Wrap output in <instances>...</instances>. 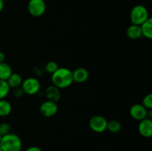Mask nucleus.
Masks as SVG:
<instances>
[{"instance_id":"f257e3e1","label":"nucleus","mask_w":152,"mask_h":151,"mask_svg":"<svg viewBox=\"0 0 152 151\" xmlns=\"http://www.w3.org/2000/svg\"><path fill=\"white\" fill-rule=\"evenodd\" d=\"M51 75L53 85L59 89L67 88L74 82L72 71L67 68H59Z\"/></svg>"},{"instance_id":"f03ea898","label":"nucleus","mask_w":152,"mask_h":151,"mask_svg":"<svg viewBox=\"0 0 152 151\" xmlns=\"http://www.w3.org/2000/svg\"><path fill=\"white\" fill-rule=\"evenodd\" d=\"M0 147L3 151H21L22 139L18 135L10 133L1 137Z\"/></svg>"},{"instance_id":"7ed1b4c3","label":"nucleus","mask_w":152,"mask_h":151,"mask_svg":"<svg viewBox=\"0 0 152 151\" xmlns=\"http://www.w3.org/2000/svg\"><path fill=\"white\" fill-rule=\"evenodd\" d=\"M149 18V14L146 7L141 4L135 5L131 10L130 19L132 25L140 26Z\"/></svg>"},{"instance_id":"20e7f679","label":"nucleus","mask_w":152,"mask_h":151,"mask_svg":"<svg viewBox=\"0 0 152 151\" xmlns=\"http://www.w3.org/2000/svg\"><path fill=\"white\" fill-rule=\"evenodd\" d=\"M21 87L23 90L24 93L33 96L39 93L41 89V84L37 78L29 77L22 81Z\"/></svg>"},{"instance_id":"39448f33","label":"nucleus","mask_w":152,"mask_h":151,"mask_svg":"<svg viewBox=\"0 0 152 151\" xmlns=\"http://www.w3.org/2000/svg\"><path fill=\"white\" fill-rule=\"evenodd\" d=\"M28 10L34 17H40L45 13V1L44 0H30L28 4Z\"/></svg>"},{"instance_id":"423d86ee","label":"nucleus","mask_w":152,"mask_h":151,"mask_svg":"<svg viewBox=\"0 0 152 151\" xmlns=\"http://www.w3.org/2000/svg\"><path fill=\"white\" fill-rule=\"evenodd\" d=\"M106 118L102 115H94L89 120V127L94 132L97 133H103L106 130L107 128Z\"/></svg>"},{"instance_id":"0eeeda50","label":"nucleus","mask_w":152,"mask_h":151,"mask_svg":"<svg viewBox=\"0 0 152 151\" xmlns=\"http://www.w3.org/2000/svg\"><path fill=\"white\" fill-rule=\"evenodd\" d=\"M58 105L56 102L46 100L41 104L39 107V113L45 118H50L56 115L58 112Z\"/></svg>"},{"instance_id":"6e6552de","label":"nucleus","mask_w":152,"mask_h":151,"mask_svg":"<svg viewBox=\"0 0 152 151\" xmlns=\"http://www.w3.org/2000/svg\"><path fill=\"white\" fill-rule=\"evenodd\" d=\"M148 110L142 104H135L131 107L129 113L132 118L137 121H141L147 118Z\"/></svg>"},{"instance_id":"1a4fd4ad","label":"nucleus","mask_w":152,"mask_h":151,"mask_svg":"<svg viewBox=\"0 0 152 151\" xmlns=\"http://www.w3.org/2000/svg\"><path fill=\"white\" fill-rule=\"evenodd\" d=\"M139 133L145 138H150L152 136V120L150 118H145L140 121L138 124Z\"/></svg>"},{"instance_id":"9d476101","label":"nucleus","mask_w":152,"mask_h":151,"mask_svg":"<svg viewBox=\"0 0 152 151\" xmlns=\"http://www.w3.org/2000/svg\"><path fill=\"white\" fill-rule=\"evenodd\" d=\"M73 80L77 83H84L88 79L89 73L87 69L84 68H77L72 71Z\"/></svg>"},{"instance_id":"9b49d317","label":"nucleus","mask_w":152,"mask_h":151,"mask_svg":"<svg viewBox=\"0 0 152 151\" xmlns=\"http://www.w3.org/2000/svg\"><path fill=\"white\" fill-rule=\"evenodd\" d=\"M45 96L48 100L52 102H59L61 98V93L59 89L54 85L48 86L45 89Z\"/></svg>"},{"instance_id":"f8f14e48","label":"nucleus","mask_w":152,"mask_h":151,"mask_svg":"<svg viewBox=\"0 0 152 151\" xmlns=\"http://www.w3.org/2000/svg\"><path fill=\"white\" fill-rule=\"evenodd\" d=\"M126 35L130 39L137 40L142 36L140 26V25H130L126 30Z\"/></svg>"},{"instance_id":"ddd939ff","label":"nucleus","mask_w":152,"mask_h":151,"mask_svg":"<svg viewBox=\"0 0 152 151\" xmlns=\"http://www.w3.org/2000/svg\"><path fill=\"white\" fill-rule=\"evenodd\" d=\"M141 33L142 36L145 38L151 39L152 38V19L151 18H148L145 22L140 25Z\"/></svg>"},{"instance_id":"4468645a","label":"nucleus","mask_w":152,"mask_h":151,"mask_svg":"<svg viewBox=\"0 0 152 151\" xmlns=\"http://www.w3.org/2000/svg\"><path fill=\"white\" fill-rule=\"evenodd\" d=\"M13 73L11 67L7 62H0V79L7 81V78Z\"/></svg>"},{"instance_id":"2eb2a0df","label":"nucleus","mask_w":152,"mask_h":151,"mask_svg":"<svg viewBox=\"0 0 152 151\" xmlns=\"http://www.w3.org/2000/svg\"><path fill=\"white\" fill-rule=\"evenodd\" d=\"M22 81H23V79H22V76L19 73H13L7 79V82L10 88L13 89L21 87Z\"/></svg>"},{"instance_id":"dca6fc26","label":"nucleus","mask_w":152,"mask_h":151,"mask_svg":"<svg viewBox=\"0 0 152 151\" xmlns=\"http://www.w3.org/2000/svg\"><path fill=\"white\" fill-rule=\"evenodd\" d=\"M12 111V105L5 99H0V117L10 115Z\"/></svg>"},{"instance_id":"f3484780","label":"nucleus","mask_w":152,"mask_h":151,"mask_svg":"<svg viewBox=\"0 0 152 151\" xmlns=\"http://www.w3.org/2000/svg\"><path fill=\"white\" fill-rule=\"evenodd\" d=\"M121 127L122 125L120 121H117V120L113 119L108 121V123H107L106 130H108V131L112 133H118L121 130Z\"/></svg>"},{"instance_id":"a211bd4d","label":"nucleus","mask_w":152,"mask_h":151,"mask_svg":"<svg viewBox=\"0 0 152 151\" xmlns=\"http://www.w3.org/2000/svg\"><path fill=\"white\" fill-rule=\"evenodd\" d=\"M10 89L7 81L0 79V99H4L8 95Z\"/></svg>"},{"instance_id":"6ab92c4d","label":"nucleus","mask_w":152,"mask_h":151,"mask_svg":"<svg viewBox=\"0 0 152 151\" xmlns=\"http://www.w3.org/2000/svg\"><path fill=\"white\" fill-rule=\"evenodd\" d=\"M59 65L56 63V62H53V61H50V62H48L45 65V70L47 73L50 74H53L56 70L59 68Z\"/></svg>"},{"instance_id":"aec40b11","label":"nucleus","mask_w":152,"mask_h":151,"mask_svg":"<svg viewBox=\"0 0 152 151\" xmlns=\"http://www.w3.org/2000/svg\"><path fill=\"white\" fill-rule=\"evenodd\" d=\"M142 105L145 107L147 110L152 109V94L148 93L142 99Z\"/></svg>"},{"instance_id":"412c9836","label":"nucleus","mask_w":152,"mask_h":151,"mask_svg":"<svg viewBox=\"0 0 152 151\" xmlns=\"http://www.w3.org/2000/svg\"><path fill=\"white\" fill-rule=\"evenodd\" d=\"M10 129H11V127H10L8 123H1L0 124V134L1 135V136L8 134V133H10Z\"/></svg>"},{"instance_id":"4be33fe9","label":"nucleus","mask_w":152,"mask_h":151,"mask_svg":"<svg viewBox=\"0 0 152 151\" xmlns=\"http://www.w3.org/2000/svg\"><path fill=\"white\" fill-rule=\"evenodd\" d=\"M13 96L14 97L16 98H19V97H22L25 93H24L23 90L22 89V87H16V88L13 89Z\"/></svg>"},{"instance_id":"5701e85b","label":"nucleus","mask_w":152,"mask_h":151,"mask_svg":"<svg viewBox=\"0 0 152 151\" xmlns=\"http://www.w3.org/2000/svg\"><path fill=\"white\" fill-rule=\"evenodd\" d=\"M25 151H42L41 148H39V147L37 146H31L30 147H28V149H26Z\"/></svg>"},{"instance_id":"b1692460","label":"nucleus","mask_w":152,"mask_h":151,"mask_svg":"<svg viewBox=\"0 0 152 151\" xmlns=\"http://www.w3.org/2000/svg\"><path fill=\"white\" fill-rule=\"evenodd\" d=\"M4 59H5V55L3 52L0 51V62H4Z\"/></svg>"},{"instance_id":"393cba45","label":"nucleus","mask_w":152,"mask_h":151,"mask_svg":"<svg viewBox=\"0 0 152 151\" xmlns=\"http://www.w3.org/2000/svg\"><path fill=\"white\" fill-rule=\"evenodd\" d=\"M3 8H4V1L3 0H0V13L3 10Z\"/></svg>"},{"instance_id":"a878e982","label":"nucleus","mask_w":152,"mask_h":151,"mask_svg":"<svg viewBox=\"0 0 152 151\" xmlns=\"http://www.w3.org/2000/svg\"><path fill=\"white\" fill-rule=\"evenodd\" d=\"M100 151H109V150H102Z\"/></svg>"},{"instance_id":"bb28decb","label":"nucleus","mask_w":152,"mask_h":151,"mask_svg":"<svg viewBox=\"0 0 152 151\" xmlns=\"http://www.w3.org/2000/svg\"><path fill=\"white\" fill-rule=\"evenodd\" d=\"M1 137H2V136H1V135L0 134V142H1Z\"/></svg>"},{"instance_id":"cd10ccee","label":"nucleus","mask_w":152,"mask_h":151,"mask_svg":"<svg viewBox=\"0 0 152 151\" xmlns=\"http://www.w3.org/2000/svg\"><path fill=\"white\" fill-rule=\"evenodd\" d=\"M0 151H3L2 149H1V147H0Z\"/></svg>"},{"instance_id":"c85d7f7f","label":"nucleus","mask_w":152,"mask_h":151,"mask_svg":"<svg viewBox=\"0 0 152 151\" xmlns=\"http://www.w3.org/2000/svg\"><path fill=\"white\" fill-rule=\"evenodd\" d=\"M0 44H1V40H0Z\"/></svg>"},{"instance_id":"c756f323","label":"nucleus","mask_w":152,"mask_h":151,"mask_svg":"<svg viewBox=\"0 0 152 151\" xmlns=\"http://www.w3.org/2000/svg\"><path fill=\"white\" fill-rule=\"evenodd\" d=\"M3 1H6V0H3Z\"/></svg>"}]
</instances>
